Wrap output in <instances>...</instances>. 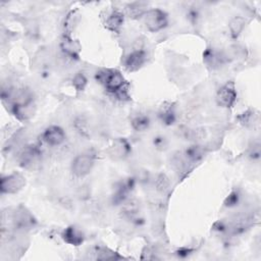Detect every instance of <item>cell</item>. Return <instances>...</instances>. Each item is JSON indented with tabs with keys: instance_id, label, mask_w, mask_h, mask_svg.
<instances>
[{
	"instance_id": "obj_24",
	"label": "cell",
	"mask_w": 261,
	"mask_h": 261,
	"mask_svg": "<svg viewBox=\"0 0 261 261\" xmlns=\"http://www.w3.org/2000/svg\"><path fill=\"white\" fill-rule=\"evenodd\" d=\"M260 144L259 143H255L253 144L252 147H250L249 149V156L252 159H259L260 158Z\"/></svg>"
},
{
	"instance_id": "obj_8",
	"label": "cell",
	"mask_w": 261,
	"mask_h": 261,
	"mask_svg": "<svg viewBox=\"0 0 261 261\" xmlns=\"http://www.w3.org/2000/svg\"><path fill=\"white\" fill-rule=\"evenodd\" d=\"M41 155L42 152L38 145H28L20 154V165L24 168H33L40 160Z\"/></svg>"
},
{
	"instance_id": "obj_21",
	"label": "cell",
	"mask_w": 261,
	"mask_h": 261,
	"mask_svg": "<svg viewBox=\"0 0 261 261\" xmlns=\"http://www.w3.org/2000/svg\"><path fill=\"white\" fill-rule=\"evenodd\" d=\"M169 181L165 175H160L156 181V189L160 192H164L168 189Z\"/></svg>"
},
{
	"instance_id": "obj_15",
	"label": "cell",
	"mask_w": 261,
	"mask_h": 261,
	"mask_svg": "<svg viewBox=\"0 0 261 261\" xmlns=\"http://www.w3.org/2000/svg\"><path fill=\"white\" fill-rule=\"evenodd\" d=\"M131 126L134 131L142 133L147 131L151 126V120L147 114H137L131 121Z\"/></svg>"
},
{
	"instance_id": "obj_10",
	"label": "cell",
	"mask_w": 261,
	"mask_h": 261,
	"mask_svg": "<svg viewBox=\"0 0 261 261\" xmlns=\"http://www.w3.org/2000/svg\"><path fill=\"white\" fill-rule=\"evenodd\" d=\"M204 62L212 70H215V69H219L220 67L227 64L229 62V57H228L227 53H225L223 51L216 50L214 48H211V49H207L205 51Z\"/></svg>"
},
{
	"instance_id": "obj_9",
	"label": "cell",
	"mask_w": 261,
	"mask_h": 261,
	"mask_svg": "<svg viewBox=\"0 0 261 261\" xmlns=\"http://www.w3.org/2000/svg\"><path fill=\"white\" fill-rule=\"evenodd\" d=\"M61 50L65 57L77 61L80 57L82 46L78 40H75L69 34H65L61 41Z\"/></svg>"
},
{
	"instance_id": "obj_3",
	"label": "cell",
	"mask_w": 261,
	"mask_h": 261,
	"mask_svg": "<svg viewBox=\"0 0 261 261\" xmlns=\"http://www.w3.org/2000/svg\"><path fill=\"white\" fill-rule=\"evenodd\" d=\"M95 156L89 152H84L76 155L71 164L72 173L76 178H85L94 168Z\"/></svg>"
},
{
	"instance_id": "obj_4",
	"label": "cell",
	"mask_w": 261,
	"mask_h": 261,
	"mask_svg": "<svg viewBox=\"0 0 261 261\" xmlns=\"http://www.w3.org/2000/svg\"><path fill=\"white\" fill-rule=\"evenodd\" d=\"M27 181L25 176L20 172H12L2 177L0 181V191L5 195H13L22 191L26 187Z\"/></svg>"
},
{
	"instance_id": "obj_23",
	"label": "cell",
	"mask_w": 261,
	"mask_h": 261,
	"mask_svg": "<svg viewBox=\"0 0 261 261\" xmlns=\"http://www.w3.org/2000/svg\"><path fill=\"white\" fill-rule=\"evenodd\" d=\"M153 145L158 150H164L167 147V140L165 137L158 135V136L154 137Z\"/></svg>"
},
{
	"instance_id": "obj_25",
	"label": "cell",
	"mask_w": 261,
	"mask_h": 261,
	"mask_svg": "<svg viewBox=\"0 0 261 261\" xmlns=\"http://www.w3.org/2000/svg\"><path fill=\"white\" fill-rule=\"evenodd\" d=\"M192 252H193V250L192 249H189V248H182V249H180L178 252H177V255L179 256V257H187V256H189L190 254H192Z\"/></svg>"
},
{
	"instance_id": "obj_14",
	"label": "cell",
	"mask_w": 261,
	"mask_h": 261,
	"mask_svg": "<svg viewBox=\"0 0 261 261\" xmlns=\"http://www.w3.org/2000/svg\"><path fill=\"white\" fill-rule=\"evenodd\" d=\"M247 24V21L245 18L238 16V17H234L229 23H228V30H229V34L230 37L236 40L239 38V36L242 34L243 30L245 29Z\"/></svg>"
},
{
	"instance_id": "obj_1",
	"label": "cell",
	"mask_w": 261,
	"mask_h": 261,
	"mask_svg": "<svg viewBox=\"0 0 261 261\" xmlns=\"http://www.w3.org/2000/svg\"><path fill=\"white\" fill-rule=\"evenodd\" d=\"M96 81L101 84L104 89L117 96L120 99L129 98L128 90H127V81L124 75L118 71L112 69H103L96 73L95 75Z\"/></svg>"
},
{
	"instance_id": "obj_22",
	"label": "cell",
	"mask_w": 261,
	"mask_h": 261,
	"mask_svg": "<svg viewBox=\"0 0 261 261\" xmlns=\"http://www.w3.org/2000/svg\"><path fill=\"white\" fill-rule=\"evenodd\" d=\"M239 200H240V195L237 191H233L226 198L225 202H224V205L227 206V207H233V206H236L238 203H239Z\"/></svg>"
},
{
	"instance_id": "obj_12",
	"label": "cell",
	"mask_w": 261,
	"mask_h": 261,
	"mask_svg": "<svg viewBox=\"0 0 261 261\" xmlns=\"http://www.w3.org/2000/svg\"><path fill=\"white\" fill-rule=\"evenodd\" d=\"M63 240L72 246H80L84 243L85 235L83 230L76 225H70L64 229L62 234Z\"/></svg>"
},
{
	"instance_id": "obj_17",
	"label": "cell",
	"mask_w": 261,
	"mask_h": 261,
	"mask_svg": "<svg viewBox=\"0 0 261 261\" xmlns=\"http://www.w3.org/2000/svg\"><path fill=\"white\" fill-rule=\"evenodd\" d=\"M125 22V15L120 11H113L106 20V27L111 31H118L121 29Z\"/></svg>"
},
{
	"instance_id": "obj_7",
	"label": "cell",
	"mask_w": 261,
	"mask_h": 261,
	"mask_svg": "<svg viewBox=\"0 0 261 261\" xmlns=\"http://www.w3.org/2000/svg\"><path fill=\"white\" fill-rule=\"evenodd\" d=\"M147 62V52L142 48H136L125 57L124 65L128 72L139 71Z\"/></svg>"
},
{
	"instance_id": "obj_18",
	"label": "cell",
	"mask_w": 261,
	"mask_h": 261,
	"mask_svg": "<svg viewBox=\"0 0 261 261\" xmlns=\"http://www.w3.org/2000/svg\"><path fill=\"white\" fill-rule=\"evenodd\" d=\"M159 119L162 122V124H164L166 126L173 125L177 120L175 108L171 105L162 107V109L159 112Z\"/></svg>"
},
{
	"instance_id": "obj_2",
	"label": "cell",
	"mask_w": 261,
	"mask_h": 261,
	"mask_svg": "<svg viewBox=\"0 0 261 261\" xmlns=\"http://www.w3.org/2000/svg\"><path fill=\"white\" fill-rule=\"evenodd\" d=\"M146 29L151 33L162 31L168 26V15L160 9L148 10L142 18Z\"/></svg>"
},
{
	"instance_id": "obj_11",
	"label": "cell",
	"mask_w": 261,
	"mask_h": 261,
	"mask_svg": "<svg viewBox=\"0 0 261 261\" xmlns=\"http://www.w3.org/2000/svg\"><path fill=\"white\" fill-rule=\"evenodd\" d=\"M132 152V146L128 140L124 138L117 139L109 148V154L115 159H125Z\"/></svg>"
},
{
	"instance_id": "obj_19",
	"label": "cell",
	"mask_w": 261,
	"mask_h": 261,
	"mask_svg": "<svg viewBox=\"0 0 261 261\" xmlns=\"http://www.w3.org/2000/svg\"><path fill=\"white\" fill-rule=\"evenodd\" d=\"M96 254V258L99 260H118V259H122L123 257H121L118 253L111 251L108 248L105 247H98L96 248L95 251Z\"/></svg>"
},
{
	"instance_id": "obj_16",
	"label": "cell",
	"mask_w": 261,
	"mask_h": 261,
	"mask_svg": "<svg viewBox=\"0 0 261 261\" xmlns=\"http://www.w3.org/2000/svg\"><path fill=\"white\" fill-rule=\"evenodd\" d=\"M147 11L146 5L142 3H133L126 8L127 16L132 19H142Z\"/></svg>"
},
{
	"instance_id": "obj_20",
	"label": "cell",
	"mask_w": 261,
	"mask_h": 261,
	"mask_svg": "<svg viewBox=\"0 0 261 261\" xmlns=\"http://www.w3.org/2000/svg\"><path fill=\"white\" fill-rule=\"evenodd\" d=\"M87 82H88V80L85 77V75L83 73H79L75 76V78L73 80V85L78 91H82L85 89Z\"/></svg>"
},
{
	"instance_id": "obj_13",
	"label": "cell",
	"mask_w": 261,
	"mask_h": 261,
	"mask_svg": "<svg viewBox=\"0 0 261 261\" xmlns=\"http://www.w3.org/2000/svg\"><path fill=\"white\" fill-rule=\"evenodd\" d=\"M36 107L35 103L28 105H13L11 106V111L19 121H28L33 118Z\"/></svg>"
},
{
	"instance_id": "obj_6",
	"label": "cell",
	"mask_w": 261,
	"mask_h": 261,
	"mask_svg": "<svg viewBox=\"0 0 261 261\" xmlns=\"http://www.w3.org/2000/svg\"><path fill=\"white\" fill-rule=\"evenodd\" d=\"M237 90L233 82L222 85L216 93V102L221 107H231L237 101Z\"/></svg>"
},
{
	"instance_id": "obj_5",
	"label": "cell",
	"mask_w": 261,
	"mask_h": 261,
	"mask_svg": "<svg viewBox=\"0 0 261 261\" xmlns=\"http://www.w3.org/2000/svg\"><path fill=\"white\" fill-rule=\"evenodd\" d=\"M41 139L47 146L59 147L66 142L67 134L60 126H49L42 133Z\"/></svg>"
}]
</instances>
